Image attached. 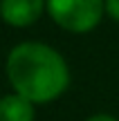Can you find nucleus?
Returning <instances> with one entry per match:
<instances>
[{"label":"nucleus","instance_id":"1","mask_svg":"<svg viewBox=\"0 0 119 121\" xmlns=\"http://www.w3.org/2000/svg\"><path fill=\"white\" fill-rule=\"evenodd\" d=\"M7 76L16 94L31 103H49L67 90L70 69L45 43H20L7 56Z\"/></svg>","mask_w":119,"mask_h":121},{"label":"nucleus","instance_id":"2","mask_svg":"<svg viewBox=\"0 0 119 121\" xmlns=\"http://www.w3.org/2000/svg\"><path fill=\"white\" fill-rule=\"evenodd\" d=\"M47 11L65 31L85 34L101 22L106 0H47Z\"/></svg>","mask_w":119,"mask_h":121},{"label":"nucleus","instance_id":"3","mask_svg":"<svg viewBox=\"0 0 119 121\" xmlns=\"http://www.w3.org/2000/svg\"><path fill=\"white\" fill-rule=\"evenodd\" d=\"M47 0H0V16L11 27H29L40 18Z\"/></svg>","mask_w":119,"mask_h":121},{"label":"nucleus","instance_id":"4","mask_svg":"<svg viewBox=\"0 0 119 121\" xmlns=\"http://www.w3.org/2000/svg\"><path fill=\"white\" fill-rule=\"evenodd\" d=\"M0 121H34V103L20 94L0 99Z\"/></svg>","mask_w":119,"mask_h":121},{"label":"nucleus","instance_id":"5","mask_svg":"<svg viewBox=\"0 0 119 121\" xmlns=\"http://www.w3.org/2000/svg\"><path fill=\"white\" fill-rule=\"evenodd\" d=\"M106 11L110 18L119 20V0H106Z\"/></svg>","mask_w":119,"mask_h":121},{"label":"nucleus","instance_id":"6","mask_svg":"<svg viewBox=\"0 0 119 121\" xmlns=\"http://www.w3.org/2000/svg\"><path fill=\"white\" fill-rule=\"evenodd\" d=\"M88 121H117L115 117H110V114H92Z\"/></svg>","mask_w":119,"mask_h":121}]
</instances>
